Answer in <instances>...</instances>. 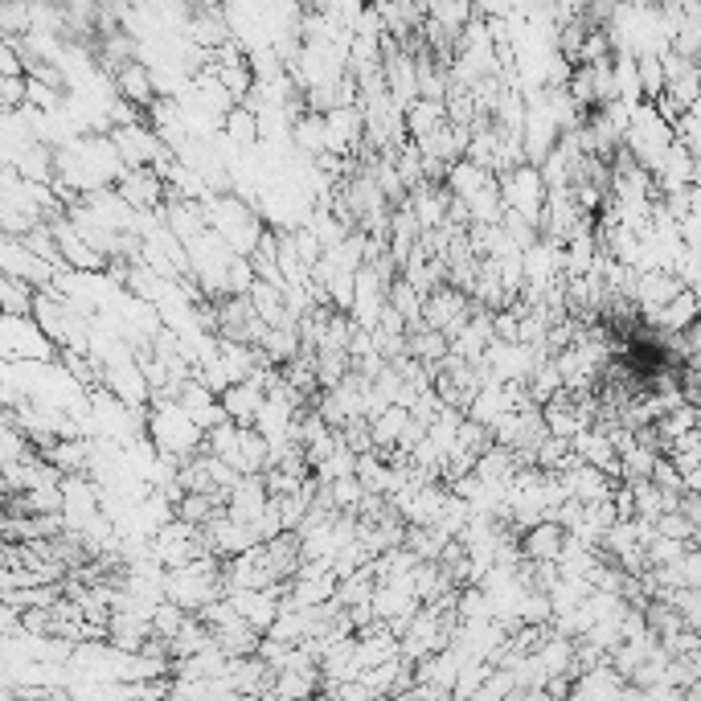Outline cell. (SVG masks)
<instances>
[{"instance_id": "6da1fadb", "label": "cell", "mask_w": 701, "mask_h": 701, "mask_svg": "<svg viewBox=\"0 0 701 701\" xmlns=\"http://www.w3.org/2000/svg\"><path fill=\"white\" fill-rule=\"evenodd\" d=\"M149 435L152 444L169 451V456L193 459L197 451H205V427L176 398H152Z\"/></svg>"}, {"instance_id": "7a4b0ae2", "label": "cell", "mask_w": 701, "mask_h": 701, "mask_svg": "<svg viewBox=\"0 0 701 701\" xmlns=\"http://www.w3.org/2000/svg\"><path fill=\"white\" fill-rule=\"evenodd\" d=\"M4 362H58V345L38 316H4Z\"/></svg>"}, {"instance_id": "3957f363", "label": "cell", "mask_w": 701, "mask_h": 701, "mask_svg": "<svg viewBox=\"0 0 701 701\" xmlns=\"http://www.w3.org/2000/svg\"><path fill=\"white\" fill-rule=\"evenodd\" d=\"M500 190H505V205L517 210V214H526L529 222H538L541 226V214H546V202H550V185H546V176H541L538 164H517L509 173H500Z\"/></svg>"}, {"instance_id": "277c9868", "label": "cell", "mask_w": 701, "mask_h": 701, "mask_svg": "<svg viewBox=\"0 0 701 701\" xmlns=\"http://www.w3.org/2000/svg\"><path fill=\"white\" fill-rule=\"evenodd\" d=\"M0 267L4 275H17V280H29V284L38 287V292H50L58 280V263H50L45 255H38L26 238H17V234H4V246H0Z\"/></svg>"}, {"instance_id": "5b68a950", "label": "cell", "mask_w": 701, "mask_h": 701, "mask_svg": "<svg viewBox=\"0 0 701 701\" xmlns=\"http://www.w3.org/2000/svg\"><path fill=\"white\" fill-rule=\"evenodd\" d=\"M111 140H115V149L120 156L128 161V169H144V164H156L164 156V140L161 132L152 128V123H123V128H111Z\"/></svg>"}, {"instance_id": "8992f818", "label": "cell", "mask_w": 701, "mask_h": 701, "mask_svg": "<svg viewBox=\"0 0 701 701\" xmlns=\"http://www.w3.org/2000/svg\"><path fill=\"white\" fill-rule=\"evenodd\" d=\"M685 287H689L685 280H681L677 271H669V267L640 271V280H636V304H640V308H644V316H648V312L664 308V304H669L673 296H681Z\"/></svg>"}, {"instance_id": "52a82bcc", "label": "cell", "mask_w": 701, "mask_h": 701, "mask_svg": "<svg viewBox=\"0 0 701 701\" xmlns=\"http://www.w3.org/2000/svg\"><path fill=\"white\" fill-rule=\"evenodd\" d=\"M567 534L570 529H562L553 517H546V521H538V526L526 529V538H521V550H526L529 562H558L562 558V550H567Z\"/></svg>"}, {"instance_id": "ba28073f", "label": "cell", "mask_w": 701, "mask_h": 701, "mask_svg": "<svg viewBox=\"0 0 701 701\" xmlns=\"http://www.w3.org/2000/svg\"><path fill=\"white\" fill-rule=\"evenodd\" d=\"M222 406H226V415L234 418V423H243V427H255L258 415H263V406H267V390H263L255 378L234 382V386L222 394Z\"/></svg>"}, {"instance_id": "9c48e42d", "label": "cell", "mask_w": 701, "mask_h": 701, "mask_svg": "<svg viewBox=\"0 0 701 701\" xmlns=\"http://www.w3.org/2000/svg\"><path fill=\"white\" fill-rule=\"evenodd\" d=\"M115 91H120L123 99H132V103H140V108H152L156 103V79H152V70L144 58H132V62H123L120 70H115Z\"/></svg>"}, {"instance_id": "30bf717a", "label": "cell", "mask_w": 701, "mask_h": 701, "mask_svg": "<svg viewBox=\"0 0 701 701\" xmlns=\"http://www.w3.org/2000/svg\"><path fill=\"white\" fill-rule=\"evenodd\" d=\"M403 120H406V140H415V144H423L427 135H435L439 128L447 123V103L444 99H427V95H418L410 108L403 111Z\"/></svg>"}, {"instance_id": "8fae6325", "label": "cell", "mask_w": 701, "mask_h": 701, "mask_svg": "<svg viewBox=\"0 0 701 701\" xmlns=\"http://www.w3.org/2000/svg\"><path fill=\"white\" fill-rule=\"evenodd\" d=\"M698 316H701V304H698V296H693V287H685V292L669 299L664 308L648 312L644 321L657 324V328H661V333H669V337H677V333H685V328L698 321Z\"/></svg>"}, {"instance_id": "7c38bea8", "label": "cell", "mask_w": 701, "mask_h": 701, "mask_svg": "<svg viewBox=\"0 0 701 701\" xmlns=\"http://www.w3.org/2000/svg\"><path fill=\"white\" fill-rule=\"evenodd\" d=\"M38 296L41 292L29 284V280H17V275H4V280H0V308H4V316H33Z\"/></svg>"}, {"instance_id": "4fadbf2b", "label": "cell", "mask_w": 701, "mask_h": 701, "mask_svg": "<svg viewBox=\"0 0 701 701\" xmlns=\"http://www.w3.org/2000/svg\"><path fill=\"white\" fill-rule=\"evenodd\" d=\"M374 423V444H378V451L386 456V451H394L398 447V439H403L406 423H410V406H386L378 418H369Z\"/></svg>"}, {"instance_id": "5bb4252c", "label": "cell", "mask_w": 701, "mask_h": 701, "mask_svg": "<svg viewBox=\"0 0 701 701\" xmlns=\"http://www.w3.org/2000/svg\"><path fill=\"white\" fill-rule=\"evenodd\" d=\"M689 287H693V296H698V304H701V275H698V280H693Z\"/></svg>"}]
</instances>
